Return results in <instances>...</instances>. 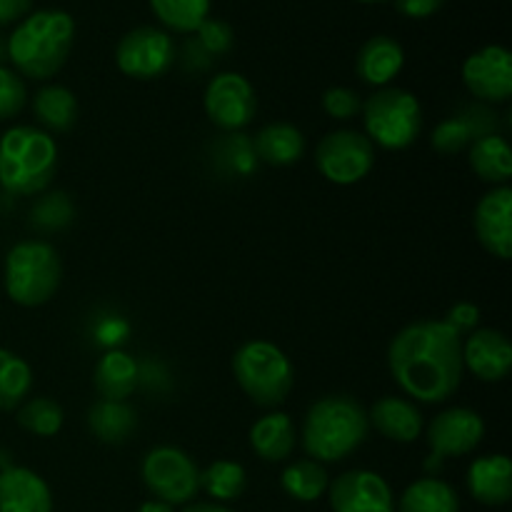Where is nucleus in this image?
Returning <instances> with one entry per match:
<instances>
[{
    "mask_svg": "<svg viewBox=\"0 0 512 512\" xmlns=\"http://www.w3.org/2000/svg\"><path fill=\"white\" fill-rule=\"evenodd\" d=\"M388 368L405 395L445 403L463 380V335L445 320H418L390 340Z\"/></svg>",
    "mask_w": 512,
    "mask_h": 512,
    "instance_id": "f257e3e1",
    "label": "nucleus"
},
{
    "mask_svg": "<svg viewBox=\"0 0 512 512\" xmlns=\"http://www.w3.org/2000/svg\"><path fill=\"white\" fill-rule=\"evenodd\" d=\"M75 20L65 10H35L8 38L5 53L25 78L48 80L68 60Z\"/></svg>",
    "mask_w": 512,
    "mask_h": 512,
    "instance_id": "f03ea898",
    "label": "nucleus"
},
{
    "mask_svg": "<svg viewBox=\"0 0 512 512\" xmlns=\"http://www.w3.org/2000/svg\"><path fill=\"white\" fill-rule=\"evenodd\" d=\"M368 410L350 395H325L310 405L303 423V448L310 460L340 463L365 443Z\"/></svg>",
    "mask_w": 512,
    "mask_h": 512,
    "instance_id": "7ed1b4c3",
    "label": "nucleus"
},
{
    "mask_svg": "<svg viewBox=\"0 0 512 512\" xmlns=\"http://www.w3.org/2000/svg\"><path fill=\"white\" fill-rule=\"evenodd\" d=\"M58 145L35 125H13L0 135V188L10 195H38L53 183Z\"/></svg>",
    "mask_w": 512,
    "mask_h": 512,
    "instance_id": "20e7f679",
    "label": "nucleus"
},
{
    "mask_svg": "<svg viewBox=\"0 0 512 512\" xmlns=\"http://www.w3.org/2000/svg\"><path fill=\"white\" fill-rule=\"evenodd\" d=\"M63 263L58 250L45 240H20L5 255V293L15 305L40 308L60 288Z\"/></svg>",
    "mask_w": 512,
    "mask_h": 512,
    "instance_id": "39448f33",
    "label": "nucleus"
},
{
    "mask_svg": "<svg viewBox=\"0 0 512 512\" xmlns=\"http://www.w3.org/2000/svg\"><path fill=\"white\" fill-rule=\"evenodd\" d=\"M233 375L240 390L260 408H278L293 390V363L278 345L250 340L233 355Z\"/></svg>",
    "mask_w": 512,
    "mask_h": 512,
    "instance_id": "423d86ee",
    "label": "nucleus"
},
{
    "mask_svg": "<svg viewBox=\"0 0 512 512\" xmlns=\"http://www.w3.org/2000/svg\"><path fill=\"white\" fill-rule=\"evenodd\" d=\"M365 135L385 150H405L423 130V108L413 93L403 88H380L363 103Z\"/></svg>",
    "mask_w": 512,
    "mask_h": 512,
    "instance_id": "0eeeda50",
    "label": "nucleus"
},
{
    "mask_svg": "<svg viewBox=\"0 0 512 512\" xmlns=\"http://www.w3.org/2000/svg\"><path fill=\"white\" fill-rule=\"evenodd\" d=\"M143 483L155 500L168 505H188L200 490V470L185 450L173 445H158L148 450L140 465Z\"/></svg>",
    "mask_w": 512,
    "mask_h": 512,
    "instance_id": "6e6552de",
    "label": "nucleus"
},
{
    "mask_svg": "<svg viewBox=\"0 0 512 512\" xmlns=\"http://www.w3.org/2000/svg\"><path fill=\"white\" fill-rule=\"evenodd\" d=\"M315 165L333 185H355L373 170L375 145L358 130H335L315 148Z\"/></svg>",
    "mask_w": 512,
    "mask_h": 512,
    "instance_id": "1a4fd4ad",
    "label": "nucleus"
},
{
    "mask_svg": "<svg viewBox=\"0 0 512 512\" xmlns=\"http://www.w3.org/2000/svg\"><path fill=\"white\" fill-rule=\"evenodd\" d=\"M173 38L153 25H140L120 38L115 48V63L120 73L135 80H153L168 73L173 65Z\"/></svg>",
    "mask_w": 512,
    "mask_h": 512,
    "instance_id": "9d476101",
    "label": "nucleus"
},
{
    "mask_svg": "<svg viewBox=\"0 0 512 512\" xmlns=\"http://www.w3.org/2000/svg\"><path fill=\"white\" fill-rule=\"evenodd\" d=\"M210 123L225 133H238L253 123L258 113V98L250 80L240 73H218L203 95Z\"/></svg>",
    "mask_w": 512,
    "mask_h": 512,
    "instance_id": "9b49d317",
    "label": "nucleus"
},
{
    "mask_svg": "<svg viewBox=\"0 0 512 512\" xmlns=\"http://www.w3.org/2000/svg\"><path fill=\"white\" fill-rule=\"evenodd\" d=\"M485 435V423L475 410L470 408H448L435 415L428 425L430 460L425 470H440L445 458H460L473 453Z\"/></svg>",
    "mask_w": 512,
    "mask_h": 512,
    "instance_id": "f8f14e48",
    "label": "nucleus"
},
{
    "mask_svg": "<svg viewBox=\"0 0 512 512\" xmlns=\"http://www.w3.org/2000/svg\"><path fill=\"white\" fill-rule=\"evenodd\" d=\"M333 512H395L393 488L373 470H348L328 485Z\"/></svg>",
    "mask_w": 512,
    "mask_h": 512,
    "instance_id": "ddd939ff",
    "label": "nucleus"
},
{
    "mask_svg": "<svg viewBox=\"0 0 512 512\" xmlns=\"http://www.w3.org/2000/svg\"><path fill=\"white\" fill-rule=\"evenodd\" d=\"M463 83L483 103H505L512 95V55L505 45H485L463 63Z\"/></svg>",
    "mask_w": 512,
    "mask_h": 512,
    "instance_id": "4468645a",
    "label": "nucleus"
},
{
    "mask_svg": "<svg viewBox=\"0 0 512 512\" xmlns=\"http://www.w3.org/2000/svg\"><path fill=\"white\" fill-rule=\"evenodd\" d=\"M475 235L493 258L512 255V188L498 185L480 198L475 208Z\"/></svg>",
    "mask_w": 512,
    "mask_h": 512,
    "instance_id": "2eb2a0df",
    "label": "nucleus"
},
{
    "mask_svg": "<svg viewBox=\"0 0 512 512\" xmlns=\"http://www.w3.org/2000/svg\"><path fill=\"white\" fill-rule=\"evenodd\" d=\"M463 368L483 383H500L512 368V345L505 333L493 328L475 330L463 343Z\"/></svg>",
    "mask_w": 512,
    "mask_h": 512,
    "instance_id": "dca6fc26",
    "label": "nucleus"
},
{
    "mask_svg": "<svg viewBox=\"0 0 512 512\" xmlns=\"http://www.w3.org/2000/svg\"><path fill=\"white\" fill-rule=\"evenodd\" d=\"M0 512H53V493L30 468L8 465L0 470Z\"/></svg>",
    "mask_w": 512,
    "mask_h": 512,
    "instance_id": "f3484780",
    "label": "nucleus"
},
{
    "mask_svg": "<svg viewBox=\"0 0 512 512\" xmlns=\"http://www.w3.org/2000/svg\"><path fill=\"white\" fill-rule=\"evenodd\" d=\"M468 490L480 505L500 508L512 498V463L508 455L495 453L473 460L468 468Z\"/></svg>",
    "mask_w": 512,
    "mask_h": 512,
    "instance_id": "a211bd4d",
    "label": "nucleus"
},
{
    "mask_svg": "<svg viewBox=\"0 0 512 512\" xmlns=\"http://www.w3.org/2000/svg\"><path fill=\"white\" fill-rule=\"evenodd\" d=\"M368 423L393 443H415L423 433V415L418 405L413 400L393 398V395H385L373 405Z\"/></svg>",
    "mask_w": 512,
    "mask_h": 512,
    "instance_id": "6ab92c4d",
    "label": "nucleus"
},
{
    "mask_svg": "<svg viewBox=\"0 0 512 512\" xmlns=\"http://www.w3.org/2000/svg\"><path fill=\"white\" fill-rule=\"evenodd\" d=\"M405 65V53L400 48L398 40L388 38V35H375L368 43L360 48L358 60H355V70L363 83L375 85V88H388L393 78Z\"/></svg>",
    "mask_w": 512,
    "mask_h": 512,
    "instance_id": "aec40b11",
    "label": "nucleus"
},
{
    "mask_svg": "<svg viewBox=\"0 0 512 512\" xmlns=\"http://www.w3.org/2000/svg\"><path fill=\"white\" fill-rule=\"evenodd\" d=\"M250 448L265 463H283V460H288L295 450L293 418L273 410V413L255 420L253 428H250Z\"/></svg>",
    "mask_w": 512,
    "mask_h": 512,
    "instance_id": "412c9836",
    "label": "nucleus"
},
{
    "mask_svg": "<svg viewBox=\"0 0 512 512\" xmlns=\"http://www.w3.org/2000/svg\"><path fill=\"white\" fill-rule=\"evenodd\" d=\"M140 383V365L123 350H108L95 363L93 385L103 400H125Z\"/></svg>",
    "mask_w": 512,
    "mask_h": 512,
    "instance_id": "4be33fe9",
    "label": "nucleus"
},
{
    "mask_svg": "<svg viewBox=\"0 0 512 512\" xmlns=\"http://www.w3.org/2000/svg\"><path fill=\"white\" fill-rule=\"evenodd\" d=\"M258 163L285 168L305 155V135L293 123H270L253 138Z\"/></svg>",
    "mask_w": 512,
    "mask_h": 512,
    "instance_id": "5701e85b",
    "label": "nucleus"
},
{
    "mask_svg": "<svg viewBox=\"0 0 512 512\" xmlns=\"http://www.w3.org/2000/svg\"><path fill=\"white\" fill-rule=\"evenodd\" d=\"M468 163L473 173L483 183L490 185H508L512 178V150L510 143L500 133L483 135L470 143Z\"/></svg>",
    "mask_w": 512,
    "mask_h": 512,
    "instance_id": "b1692460",
    "label": "nucleus"
},
{
    "mask_svg": "<svg viewBox=\"0 0 512 512\" xmlns=\"http://www.w3.org/2000/svg\"><path fill=\"white\" fill-rule=\"evenodd\" d=\"M88 428L100 443L120 445L138 428V415L125 400H103L90 405Z\"/></svg>",
    "mask_w": 512,
    "mask_h": 512,
    "instance_id": "393cba45",
    "label": "nucleus"
},
{
    "mask_svg": "<svg viewBox=\"0 0 512 512\" xmlns=\"http://www.w3.org/2000/svg\"><path fill=\"white\" fill-rule=\"evenodd\" d=\"M33 110L45 133H68L78 120V100L65 85H45L35 93Z\"/></svg>",
    "mask_w": 512,
    "mask_h": 512,
    "instance_id": "a878e982",
    "label": "nucleus"
},
{
    "mask_svg": "<svg viewBox=\"0 0 512 512\" xmlns=\"http://www.w3.org/2000/svg\"><path fill=\"white\" fill-rule=\"evenodd\" d=\"M398 512H460V500L445 480L420 478L400 495Z\"/></svg>",
    "mask_w": 512,
    "mask_h": 512,
    "instance_id": "bb28decb",
    "label": "nucleus"
},
{
    "mask_svg": "<svg viewBox=\"0 0 512 512\" xmlns=\"http://www.w3.org/2000/svg\"><path fill=\"white\" fill-rule=\"evenodd\" d=\"M280 485H283L285 495H290L298 503H315L328 493V470L318 460H295L280 475Z\"/></svg>",
    "mask_w": 512,
    "mask_h": 512,
    "instance_id": "cd10ccee",
    "label": "nucleus"
},
{
    "mask_svg": "<svg viewBox=\"0 0 512 512\" xmlns=\"http://www.w3.org/2000/svg\"><path fill=\"white\" fill-rule=\"evenodd\" d=\"M33 388V370L20 355L0 348V413L20 408Z\"/></svg>",
    "mask_w": 512,
    "mask_h": 512,
    "instance_id": "c85d7f7f",
    "label": "nucleus"
},
{
    "mask_svg": "<svg viewBox=\"0 0 512 512\" xmlns=\"http://www.w3.org/2000/svg\"><path fill=\"white\" fill-rule=\"evenodd\" d=\"M200 488L215 500V503H233L248 488V473L240 463L233 460H215L213 465L200 473Z\"/></svg>",
    "mask_w": 512,
    "mask_h": 512,
    "instance_id": "c756f323",
    "label": "nucleus"
},
{
    "mask_svg": "<svg viewBox=\"0 0 512 512\" xmlns=\"http://www.w3.org/2000/svg\"><path fill=\"white\" fill-rule=\"evenodd\" d=\"M153 13L175 33H195L208 20L210 0H150Z\"/></svg>",
    "mask_w": 512,
    "mask_h": 512,
    "instance_id": "7c9ffc66",
    "label": "nucleus"
},
{
    "mask_svg": "<svg viewBox=\"0 0 512 512\" xmlns=\"http://www.w3.org/2000/svg\"><path fill=\"white\" fill-rule=\"evenodd\" d=\"M63 408L50 398H30L20 405L18 425L38 438H53L63 428Z\"/></svg>",
    "mask_w": 512,
    "mask_h": 512,
    "instance_id": "2f4dec72",
    "label": "nucleus"
},
{
    "mask_svg": "<svg viewBox=\"0 0 512 512\" xmlns=\"http://www.w3.org/2000/svg\"><path fill=\"white\" fill-rule=\"evenodd\" d=\"M215 165L223 168L228 175H238V178H248L258 168V158H255L253 140L245 135L230 133L215 145Z\"/></svg>",
    "mask_w": 512,
    "mask_h": 512,
    "instance_id": "473e14b6",
    "label": "nucleus"
},
{
    "mask_svg": "<svg viewBox=\"0 0 512 512\" xmlns=\"http://www.w3.org/2000/svg\"><path fill=\"white\" fill-rule=\"evenodd\" d=\"M75 208L65 193L45 195L30 210V223L40 230H60L73 220Z\"/></svg>",
    "mask_w": 512,
    "mask_h": 512,
    "instance_id": "72a5a7b5",
    "label": "nucleus"
},
{
    "mask_svg": "<svg viewBox=\"0 0 512 512\" xmlns=\"http://www.w3.org/2000/svg\"><path fill=\"white\" fill-rule=\"evenodd\" d=\"M473 140H475L473 130H470V125L465 123L463 118L443 120V123L435 125L433 135H430V145L443 155L460 153V150L468 148Z\"/></svg>",
    "mask_w": 512,
    "mask_h": 512,
    "instance_id": "f704fd0d",
    "label": "nucleus"
},
{
    "mask_svg": "<svg viewBox=\"0 0 512 512\" xmlns=\"http://www.w3.org/2000/svg\"><path fill=\"white\" fill-rule=\"evenodd\" d=\"M28 90L15 70L0 65V120H10L25 108Z\"/></svg>",
    "mask_w": 512,
    "mask_h": 512,
    "instance_id": "c9c22d12",
    "label": "nucleus"
},
{
    "mask_svg": "<svg viewBox=\"0 0 512 512\" xmlns=\"http://www.w3.org/2000/svg\"><path fill=\"white\" fill-rule=\"evenodd\" d=\"M195 33H198V45L208 55H223L233 48V28L225 20H203V25Z\"/></svg>",
    "mask_w": 512,
    "mask_h": 512,
    "instance_id": "e433bc0d",
    "label": "nucleus"
},
{
    "mask_svg": "<svg viewBox=\"0 0 512 512\" xmlns=\"http://www.w3.org/2000/svg\"><path fill=\"white\" fill-rule=\"evenodd\" d=\"M323 110L335 120H350L363 110V103L355 90L338 85V88H328L323 93Z\"/></svg>",
    "mask_w": 512,
    "mask_h": 512,
    "instance_id": "4c0bfd02",
    "label": "nucleus"
},
{
    "mask_svg": "<svg viewBox=\"0 0 512 512\" xmlns=\"http://www.w3.org/2000/svg\"><path fill=\"white\" fill-rule=\"evenodd\" d=\"M445 323L455 330L458 335L473 333L480 323V308L473 303H458L448 310L445 315Z\"/></svg>",
    "mask_w": 512,
    "mask_h": 512,
    "instance_id": "58836bf2",
    "label": "nucleus"
},
{
    "mask_svg": "<svg viewBox=\"0 0 512 512\" xmlns=\"http://www.w3.org/2000/svg\"><path fill=\"white\" fill-rule=\"evenodd\" d=\"M445 0H395V8L405 15V18H430L443 8Z\"/></svg>",
    "mask_w": 512,
    "mask_h": 512,
    "instance_id": "ea45409f",
    "label": "nucleus"
},
{
    "mask_svg": "<svg viewBox=\"0 0 512 512\" xmlns=\"http://www.w3.org/2000/svg\"><path fill=\"white\" fill-rule=\"evenodd\" d=\"M33 0H0V25H8L28 15Z\"/></svg>",
    "mask_w": 512,
    "mask_h": 512,
    "instance_id": "a19ab883",
    "label": "nucleus"
},
{
    "mask_svg": "<svg viewBox=\"0 0 512 512\" xmlns=\"http://www.w3.org/2000/svg\"><path fill=\"white\" fill-rule=\"evenodd\" d=\"M183 512H233V510L225 508V505H220V503H193V505H188Z\"/></svg>",
    "mask_w": 512,
    "mask_h": 512,
    "instance_id": "79ce46f5",
    "label": "nucleus"
},
{
    "mask_svg": "<svg viewBox=\"0 0 512 512\" xmlns=\"http://www.w3.org/2000/svg\"><path fill=\"white\" fill-rule=\"evenodd\" d=\"M138 512H175V508L173 505L163 503V500H148V503L140 505Z\"/></svg>",
    "mask_w": 512,
    "mask_h": 512,
    "instance_id": "37998d69",
    "label": "nucleus"
},
{
    "mask_svg": "<svg viewBox=\"0 0 512 512\" xmlns=\"http://www.w3.org/2000/svg\"><path fill=\"white\" fill-rule=\"evenodd\" d=\"M3 55H5V45H3V40H0V60H3Z\"/></svg>",
    "mask_w": 512,
    "mask_h": 512,
    "instance_id": "c03bdc74",
    "label": "nucleus"
},
{
    "mask_svg": "<svg viewBox=\"0 0 512 512\" xmlns=\"http://www.w3.org/2000/svg\"><path fill=\"white\" fill-rule=\"evenodd\" d=\"M358 3H383V0H358Z\"/></svg>",
    "mask_w": 512,
    "mask_h": 512,
    "instance_id": "a18cd8bd",
    "label": "nucleus"
}]
</instances>
